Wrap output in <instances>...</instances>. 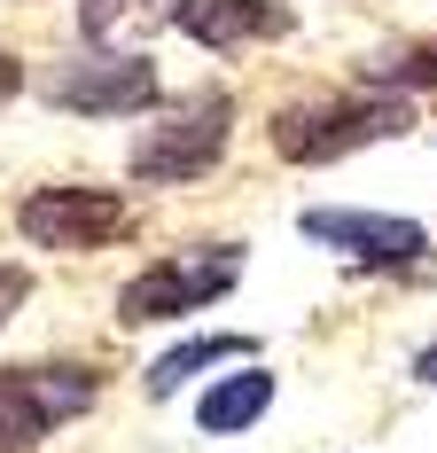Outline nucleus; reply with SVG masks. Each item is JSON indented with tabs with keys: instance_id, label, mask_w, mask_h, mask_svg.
Here are the masks:
<instances>
[{
	"instance_id": "f257e3e1",
	"label": "nucleus",
	"mask_w": 437,
	"mask_h": 453,
	"mask_svg": "<svg viewBox=\"0 0 437 453\" xmlns=\"http://www.w3.org/2000/svg\"><path fill=\"white\" fill-rule=\"evenodd\" d=\"M414 134V102L406 94H297L265 118V141L281 165H336L367 141Z\"/></svg>"
},
{
	"instance_id": "f03ea898",
	"label": "nucleus",
	"mask_w": 437,
	"mask_h": 453,
	"mask_svg": "<svg viewBox=\"0 0 437 453\" xmlns=\"http://www.w3.org/2000/svg\"><path fill=\"white\" fill-rule=\"evenodd\" d=\"M226 141H234V102L226 94H188V102H172L165 118H149L133 134L126 165H133V180H149V188H188V180L218 173Z\"/></svg>"
},
{
	"instance_id": "7ed1b4c3",
	"label": "nucleus",
	"mask_w": 437,
	"mask_h": 453,
	"mask_svg": "<svg viewBox=\"0 0 437 453\" xmlns=\"http://www.w3.org/2000/svg\"><path fill=\"white\" fill-rule=\"evenodd\" d=\"M234 281H242V242H188L172 258H149V266L118 289V320H126V328L188 320L196 305H218Z\"/></svg>"
},
{
	"instance_id": "20e7f679",
	"label": "nucleus",
	"mask_w": 437,
	"mask_h": 453,
	"mask_svg": "<svg viewBox=\"0 0 437 453\" xmlns=\"http://www.w3.org/2000/svg\"><path fill=\"white\" fill-rule=\"evenodd\" d=\"M40 94L63 110V118H141V110H157V63L126 47V55H110V47H94V55H63V63H47L40 71Z\"/></svg>"
},
{
	"instance_id": "39448f33",
	"label": "nucleus",
	"mask_w": 437,
	"mask_h": 453,
	"mask_svg": "<svg viewBox=\"0 0 437 453\" xmlns=\"http://www.w3.org/2000/svg\"><path fill=\"white\" fill-rule=\"evenodd\" d=\"M94 399H102V383H94V367H79V360L0 367V453H32L47 430L79 422Z\"/></svg>"
},
{
	"instance_id": "423d86ee",
	"label": "nucleus",
	"mask_w": 437,
	"mask_h": 453,
	"mask_svg": "<svg viewBox=\"0 0 437 453\" xmlns=\"http://www.w3.org/2000/svg\"><path fill=\"white\" fill-rule=\"evenodd\" d=\"M16 234L40 250H110L133 234V203L118 188H87V180H55L32 188L16 203Z\"/></svg>"
},
{
	"instance_id": "0eeeda50",
	"label": "nucleus",
	"mask_w": 437,
	"mask_h": 453,
	"mask_svg": "<svg viewBox=\"0 0 437 453\" xmlns=\"http://www.w3.org/2000/svg\"><path fill=\"white\" fill-rule=\"evenodd\" d=\"M297 234L336 250L351 266H414L430 250V226L406 219V211H359V203H305L297 211Z\"/></svg>"
},
{
	"instance_id": "6e6552de",
	"label": "nucleus",
	"mask_w": 437,
	"mask_h": 453,
	"mask_svg": "<svg viewBox=\"0 0 437 453\" xmlns=\"http://www.w3.org/2000/svg\"><path fill=\"white\" fill-rule=\"evenodd\" d=\"M180 32L211 55H234L250 40H281L289 32V8L281 0H180Z\"/></svg>"
},
{
	"instance_id": "1a4fd4ad",
	"label": "nucleus",
	"mask_w": 437,
	"mask_h": 453,
	"mask_svg": "<svg viewBox=\"0 0 437 453\" xmlns=\"http://www.w3.org/2000/svg\"><path fill=\"white\" fill-rule=\"evenodd\" d=\"M265 407H273V367H234L196 399V430L203 438H242L250 422H265Z\"/></svg>"
},
{
	"instance_id": "9d476101",
	"label": "nucleus",
	"mask_w": 437,
	"mask_h": 453,
	"mask_svg": "<svg viewBox=\"0 0 437 453\" xmlns=\"http://www.w3.org/2000/svg\"><path fill=\"white\" fill-rule=\"evenodd\" d=\"M165 24H180V0H79L87 47H110V55L141 47L149 32H165Z\"/></svg>"
},
{
	"instance_id": "9b49d317",
	"label": "nucleus",
	"mask_w": 437,
	"mask_h": 453,
	"mask_svg": "<svg viewBox=\"0 0 437 453\" xmlns=\"http://www.w3.org/2000/svg\"><path fill=\"white\" fill-rule=\"evenodd\" d=\"M218 360H258V336H234V328H211V336H188V344H172L165 360L141 375V391L149 399H172V391H188L203 367H218Z\"/></svg>"
},
{
	"instance_id": "f8f14e48",
	"label": "nucleus",
	"mask_w": 437,
	"mask_h": 453,
	"mask_svg": "<svg viewBox=\"0 0 437 453\" xmlns=\"http://www.w3.org/2000/svg\"><path fill=\"white\" fill-rule=\"evenodd\" d=\"M359 79H367V94H422L437 87V40H414V47H375L367 63H359Z\"/></svg>"
},
{
	"instance_id": "ddd939ff",
	"label": "nucleus",
	"mask_w": 437,
	"mask_h": 453,
	"mask_svg": "<svg viewBox=\"0 0 437 453\" xmlns=\"http://www.w3.org/2000/svg\"><path fill=\"white\" fill-rule=\"evenodd\" d=\"M24 297H32V266H16V258H0V328L24 313Z\"/></svg>"
},
{
	"instance_id": "4468645a",
	"label": "nucleus",
	"mask_w": 437,
	"mask_h": 453,
	"mask_svg": "<svg viewBox=\"0 0 437 453\" xmlns=\"http://www.w3.org/2000/svg\"><path fill=\"white\" fill-rule=\"evenodd\" d=\"M16 94H24V63H16V55H0V110H8Z\"/></svg>"
},
{
	"instance_id": "2eb2a0df",
	"label": "nucleus",
	"mask_w": 437,
	"mask_h": 453,
	"mask_svg": "<svg viewBox=\"0 0 437 453\" xmlns=\"http://www.w3.org/2000/svg\"><path fill=\"white\" fill-rule=\"evenodd\" d=\"M414 383H437V336L422 344V352H414Z\"/></svg>"
}]
</instances>
